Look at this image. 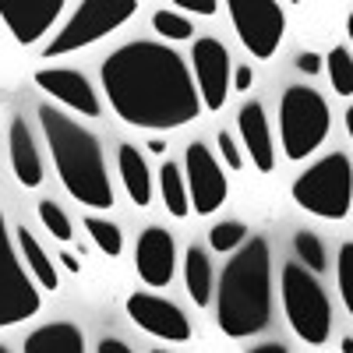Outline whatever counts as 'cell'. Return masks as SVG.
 I'll list each match as a JSON object with an SVG mask.
<instances>
[{
  "mask_svg": "<svg viewBox=\"0 0 353 353\" xmlns=\"http://www.w3.org/2000/svg\"><path fill=\"white\" fill-rule=\"evenodd\" d=\"M293 251H297V258L307 265L311 272H325V248H321V241L314 237L311 230H301L297 237H293Z\"/></svg>",
  "mask_w": 353,
  "mask_h": 353,
  "instance_id": "28",
  "label": "cell"
},
{
  "mask_svg": "<svg viewBox=\"0 0 353 353\" xmlns=\"http://www.w3.org/2000/svg\"><path fill=\"white\" fill-rule=\"evenodd\" d=\"M184 286L191 293V301L198 307H209L212 304V261L205 248H188L184 254Z\"/></svg>",
  "mask_w": 353,
  "mask_h": 353,
  "instance_id": "20",
  "label": "cell"
},
{
  "mask_svg": "<svg viewBox=\"0 0 353 353\" xmlns=\"http://www.w3.org/2000/svg\"><path fill=\"white\" fill-rule=\"evenodd\" d=\"M8 152H11V170L18 176V184L21 188H39L43 184V159H39L32 131H28V124L21 121V117H14V121H11Z\"/></svg>",
  "mask_w": 353,
  "mask_h": 353,
  "instance_id": "17",
  "label": "cell"
},
{
  "mask_svg": "<svg viewBox=\"0 0 353 353\" xmlns=\"http://www.w3.org/2000/svg\"><path fill=\"white\" fill-rule=\"evenodd\" d=\"M134 269L145 286H152V290L170 286V279L176 272V244H173L170 230H163V226L141 230L138 248H134Z\"/></svg>",
  "mask_w": 353,
  "mask_h": 353,
  "instance_id": "14",
  "label": "cell"
},
{
  "mask_svg": "<svg viewBox=\"0 0 353 353\" xmlns=\"http://www.w3.org/2000/svg\"><path fill=\"white\" fill-rule=\"evenodd\" d=\"M290 4H304V0H290Z\"/></svg>",
  "mask_w": 353,
  "mask_h": 353,
  "instance_id": "40",
  "label": "cell"
},
{
  "mask_svg": "<svg viewBox=\"0 0 353 353\" xmlns=\"http://www.w3.org/2000/svg\"><path fill=\"white\" fill-rule=\"evenodd\" d=\"M336 279H339V297L353 318V244L339 248V261H336Z\"/></svg>",
  "mask_w": 353,
  "mask_h": 353,
  "instance_id": "29",
  "label": "cell"
},
{
  "mask_svg": "<svg viewBox=\"0 0 353 353\" xmlns=\"http://www.w3.org/2000/svg\"><path fill=\"white\" fill-rule=\"evenodd\" d=\"M339 350H343V353H353V336H346V339H343V346H339Z\"/></svg>",
  "mask_w": 353,
  "mask_h": 353,
  "instance_id": "38",
  "label": "cell"
},
{
  "mask_svg": "<svg viewBox=\"0 0 353 353\" xmlns=\"http://www.w3.org/2000/svg\"><path fill=\"white\" fill-rule=\"evenodd\" d=\"M149 152L163 156V152H166V141H163V138H152V141H149Z\"/></svg>",
  "mask_w": 353,
  "mask_h": 353,
  "instance_id": "36",
  "label": "cell"
},
{
  "mask_svg": "<svg viewBox=\"0 0 353 353\" xmlns=\"http://www.w3.org/2000/svg\"><path fill=\"white\" fill-rule=\"evenodd\" d=\"M237 39L258 61H269L286 36V14L276 0H226Z\"/></svg>",
  "mask_w": 353,
  "mask_h": 353,
  "instance_id": "9",
  "label": "cell"
},
{
  "mask_svg": "<svg viewBox=\"0 0 353 353\" xmlns=\"http://www.w3.org/2000/svg\"><path fill=\"white\" fill-rule=\"evenodd\" d=\"M32 81L43 88L50 99H57L61 106L81 113V117H99V96L92 92V85H88L85 74L78 71H68V68H43L32 74Z\"/></svg>",
  "mask_w": 353,
  "mask_h": 353,
  "instance_id": "15",
  "label": "cell"
},
{
  "mask_svg": "<svg viewBox=\"0 0 353 353\" xmlns=\"http://www.w3.org/2000/svg\"><path fill=\"white\" fill-rule=\"evenodd\" d=\"M117 166H121V181H124V191L131 194V201L138 209L152 201V173H149V163L145 156L134 149V145H121L117 149Z\"/></svg>",
  "mask_w": 353,
  "mask_h": 353,
  "instance_id": "19",
  "label": "cell"
},
{
  "mask_svg": "<svg viewBox=\"0 0 353 353\" xmlns=\"http://www.w3.org/2000/svg\"><path fill=\"white\" fill-rule=\"evenodd\" d=\"M39 124L46 134V145L53 152L57 173L61 184L68 188V194L85 205V209H110L113 205V188L106 176V159L99 149V138L81 128L74 117H68L64 110H57L50 103L39 106Z\"/></svg>",
  "mask_w": 353,
  "mask_h": 353,
  "instance_id": "3",
  "label": "cell"
},
{
  "mask_svg": "<svg viewBox=\"0 0 353 353\" xmlns=\"http://www.w3.org/2000/svg\"><path fill=\"white\" fill-rule=\"evenodd\" d=\"M346 131H350V138H353V106L346 110Z\"/></svg>",
  "mask_w": 353,
  "mask_h": 353,
  "instance_id": "37",
  "label": "cell"
},
{
  "mask_svg": "<svg viewBox=\"0 0 353 353\" xmlns=\"http://www.w3.org/2000/svg\"><path fill=\"white\" fill-rule=\"evenodd\" d=\"M21 350L25 353H81L85 336L71 321H50V325H39L36 332H28Z\"/></svg>",
  "mask_w": 353,
  "mask_h": 353,
  "instance_id": "18",
  "label": "cell"
},
{
  "mask_svg": "<svg viewBox=\"0 0 353 353\" xmlns=\"http://www.w3.org/2000/svg\"><path fill=\"white\" fill-rule=\"evenodd\" d=\"M0 353H8V346H0Z\"/></svg>",
  "mask_w": 353,
  "mask_h": 353,
  "instance_id": "41",
  "label": "cell"
},
{
  "mask_svg": "<svg viewBox=\"0 0 353 353\" xmlns=\"http://www.w3.org/2000/svg\"><path fill=\"white\" fill-rule=\"evenodd\" d=\"M346 36H350V43H353V11H350V18H346Z\"/></svg>",
  "mask_w": 353,
  "mask_h": 353,
  "instance_id": "39",
  "label": "cell"
},
{
  "mask_svg": "<svg viewBox=\"0 0 353 353\" xmlns=\"http://www.w3.org/2000/svg\"><path fill=\"white\" fill-rule=\"evenodd\" d=\"M159 191H163V205L173 219H184L191 212V198H188V181L184 170L176 163H163L159 170Z\"/></svg>",
  "mask_w": 353,
  "mask_h": 353,
  "instance_id": "22",
  "label": "cell"
},
{
  "mask_svg": "<svg viewBox=\"0 0 353 353\" xmlns=\"http://www.w3.org/2000/svg\"><path fill=\"white\" fill-rule=\"evenodd\" d=\"M85 230H88V237H92V244L99 251H106L110 258H117V254L124 251V233H121V226H117V223H106L99 216H88L85 219Z\"/></svg>",
  "mask_w": 353,
  "mask_h": 353,
  "instance_id": "24",
  "label": "cell"
},
{
  "mask_svg": "<svg viewBox=\"0 0 353 353\" xmlns=\"http://www.w3.org/2000/svg\"><path fill=\"white\" fill-rule=\"evenodd\" d=\"M39 219H43V226L50 230V237H57L61 244H71V241H74V226H71L68 212H64L57 201H50V198L39 201Z\"/></svg>",
  "mask_w": 353,
  "mask_h": 353,
  "instance_id": "25",
  "label": "cell"
},
{
  "mask_svg": "<svg viewBox=\"0 0 353 353\" xmlns=\"http://www.w3.org/2000/svg\"><path fill=\"white\" fill-rule=\"evenodd\" d=\"M134 11H138V0H81L78 11L68 18V25L43 46V57L50 61V57H68L74 50L92 46L103 36L117 32L124 21H131Z\"/></svg>",
  "mask_w": 353,
  "mask_h": 353,
  "instance_id": "7",
  "label": "cell"
},
{
  "mask_svg": "<svg viewBox=\"0 0 353 353\" xmlns=\"http://www.w3.org/2000/svg\"><path fill=\"white\" fill-rule=\"evenodd\" d=\"M96 350H99V353H131V346H128V343H121V339H106V336L99 339V346H96Z\"/></svg>",
  "mask_w": 353,
  "mask_h": 353,
  "instance_id": "34",
  "label": "cell"
},
{
  "mask_svg": "<svg viewBox=\"0 0 353 353\" xmlns=\"http://www.w3.org/2000/svg\"><path fill=\"white\" fill-rule=\"evenodd\" d=\"M293 201L304 212L318 216V219H346L350 205H353V163L343 152H329L325 159H318L314 166H307L290 188Z\"/></svg>",
  "mask_w": 353,
  "mask_h": 353,
  "instance_id": "4",
  "label": "cell"
},
{
  "mask_svg": "<svg viewBox=\"0 0 353 353\" xmlns=\"http://www.w3.org/2000/svg\"><path fill=\"white\" fill-rule=\"evenodd\" d=\"M230 53L219 39L212 36H201L191 46V71H194V88H198V99L201 110L219 113L230 99Z\"/></svg>",
  "mask_w": 353,
  "mask_h": 353,
  "instance_id": "10",
  "label": "cell"
},
{
  "mask_svg": "<svg viewBox=\"0 0 353 353\" xmlns=\"http://www.w3.org/2000/svg\"><path fill=\"white\" fill-rule=\"evenodd\" d=\"M152 28H156L163 39H170V43H184V39L194 36L191 18L176 14V11H156V14H152Z\"/></svg>",
  "mask_w": 353,
  "mask_h": 353,
  "instance_id": "26",
  "label": "cell"
},
{
  "mask_svg": "<svg viewBox=\"0 0 353 353\" xmlns=\"http://www.w3.org/2000/svg\"><path fill=\"white\" fill-rule=\"evenodd\" d=\"M39 304H43L39 290L21 265V258L14 254L8 219H4V209H0V329H11L18 321L32 318Z\"/></svg>",
  "mask_w": 353,
  "mask_h": 353,
  "instance_id": "8",
  "label": "cell"
},
{
  "mask_svg": "<svg viewBox=\"0 0 353 353\" xmlns=\"http://www.w3.org/2000/svg\"><path fill=\"white\" fill-rule=\"evenodd\" d=\"M57 261H61V265H64L68 272H74V276L81 272V261H78V258H74L71 251H61V258H57Z\"/></svg>",
  "mask_w": 353,
  "mask_h": 353,
  "instance_id": "35",
  "label": "cell"
},
{
  "mask_svg": "<svg viewBox=\"0 0 353 353\" xmlns=\"http://www.w3.org/2000/svg\"><path fill=\"white\" fill-rule=\"evenodd\" d=\"M99 74L113 113L131 128L173 131L198 121L201 113V99L184 57L163 43L138 39L113 50Z\"/></svg>",
  "mask_w": 353,
  "mask_h": 353,
  "instance_id": "1",
  "label": "cell"
},
{
  "mask_svg": "<svg viewBox=\"0 0 353 353\" xmlns=\"http://www.w3.org/2000/svg\"><path fill=\"white\" fill-rule=\"evenodd\" d=\"M173 8H184V11H191V14L212 18V14H216V0H173Z\"/></svg>",
  "mask_w": 353,
  "mask_h": 353,
  "instance_id": "31",
  "label": "cell"
},
{
  "mask_svg": "<svg viewBox=\"0 0 353 353\" xmlns=\"http://www.w3.org/2000/svg\"><path fill=\"white\" fill-rule=\"evenodd\" d=\"M325 71L332 81V92L336 96H353V53L346 46H332V53L325 57Z\"/></svg>",
  "mask_w": 353,
  "mask_h": 353,
  "instance_id": "23",
  "label": "cell"
},
{
  "mask_svg": "<svg viewBox=\"0 0 353 353\" xmlns=\"http://www.w3.org/2000/svg\"><path fill=\"white\" fill-rule=\"evenodd\" d=\"M329 103L314 88L290 85L279 99V141L286 159L301 163L329 138Z\"/></svg>",
  "mask_w": 353,
  "mask_h": 353,
  "instance_id": "5",
  "label": "cell"
},
{
  "mask_svg": "<svg viewBox=\"0 0 353 353\" xmlns=\"http://www.w3.org/2000/svg\"><path fill=\"white\" fill-rule=\"evenodd\" d=\"M272 314V261L261 237L244 241L219 276L216 321L230 339L258 336Z\"/></svg>",
  "mask_w": 353,
  "mask_h": 353,
  "instance_id": "2",
  "label": "cell"
},
{
  "mask_svg": "<svg viewBox=\"0 0 353 353\" xmlns=\"http://www.w3.org/2000/svg\"><path fill=\"white\" fill-rule=\"evenodd\" d=\"M321 64H325V57H318V53H301V57H297V68H301L304 74H318Z\"/></svg>",
  "mask_w": 353,
  "mask_h": 353,
  "instance_id": "33",
  "label": "cell"
},
{
  "mask_svg": "<svg viewBox=\"0 0 353 353\" xmlns=\"http://www.w3.org/2000/svg\"><path fill=\"white\" fill-rule=\"evenodd\" d=\"M219 152H223V159H226L230 170H241L244 166V152H241L237 138H233L230 131H219Z\"/></svg>",
  "mask_w": 353,
  "mask_h": 353,
  "instance_id": "30",
  "label": "cell"
},
{
  "mask_svg": "<svg viewBox=\"0 0 353 353\" xmlns=\"http://www.w3.org/2000/svg\"><path fill=\"white\" fill-rule=\"evenodd\" d=\"M184 181H188V198L198 216H212L226 201V173L219 170V159L205 141H191L184 152Z\"/></svg>",
  "mask_w": 353,
  "mask_h": 353,
  "instance_id": "11",
  "label": "cell"
},
{
  "mask_svg": "<svg viewBox=\"0 0 353 353\" xmlns=\"http://www.w3.org/2000/svg\"><path fill=\"white\" fill-rule=\"evenodd\" d=\"M251 85H254V71H251L248 64H241L237 71L230 74V88H237V92H248Z\"/></svg>",
  "mask_w": 353,
  "mask_h": 353,
  "instance_id": "32",
  "label": "cell"
},
{
  "mask_svg": "<svg viewBox=\"0 0 353 353\" xmlns=\"http://www.w3.org/2000/svg\"><path fill=\"white\" fill-rule=\"evenodd\" d=\"M237 131H241V149H248L251 163L261 173H272L276 166V149H272V128L265 117L261 103H244L237 113Z\"/></svg>",
  "mask_w": 353,
  "mask_h": 353,
  "instance_id": "16",
  "label": "cell"
},
{
  "mask_svg": "<svg viewBox=\"0 0 353 353\" xmlns=\"http://www.w3.org/2000/svg\"><path fill=\"white\" fill-rule=\"evenodd\" d=\"M283 311L290 329L307 346H321L332 332V307L314 272L301 261H290L283 269Z\"/></svg>",
  "mask_w": 353,
  "mask_h": 353,
  "instance_id": "6",
  "label": "cell"
},
{
  "mask_svg": "<svg viewBox=\"0 0 353 353\" xmlns=\"http://www.w3.org/2000/svg\"><path fill=\"white\" fill-rule=\"evenodd\" d=\"M64 4L68 0H0V21L18 46H32L53 28Z\"/></svg>",
  "mask_w": 353,
  "mask_h": 353,
  "instance_id": "13",
  "label": "cell"
},
{
  "mask_svg": "<svg viewBox=\"0 0 353 353\" xmlns=\"http://www.w3.org/2000/svg\"><path fill=\"white\" fill-rule=\"evenodd\" d=\"M244 241H248V226H244V223H237V219L216 223V226L209 230V244H212V251H219V254L237 251Z\"/></svg>",
  "mask_w": 353,
  "mask_h": 353,
  "instance_id": "27",
  "label": "cell"
},
{
  "mask_svg": "<svg viewBox=\"0 0 353 353\" xmlns=\"http://www.w3.org/2000/svg\"><path fill=\"white\" fill-rule=\"evenodd\" d=\"M18 244H21V261H25V269H28V276H32L43 290H57V269H53V261H50V254L39 248V241L32 237V230H18Z\"/></svg>",
  "mask_w": 353,
  "mask_h": 353,
  "instance_id": "21",
  "label": "cell"
},
{
  "mask_svg": "<svg viewBox=\"0 0 353 353\" xmlns=\"http://www.w3.org/2000/svg\"><path fill=\"white\" fill-rule=\"evenodd\" d=\"M128 314L134 318V325L141 332H149L163 343H188L191 339V321L184 318V311L163 297H156V293H131Z\"/></svg>",
  "mask_w": 353,
  "mask_h": 353,
  "instance_id": "12",
  "label": "cell"
}]
</instances>
